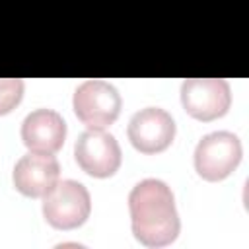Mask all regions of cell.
I'll return each mask as SVG.
<instances>
[{
    "instance_id": "10",
    "label": "cell",
    "mask_w": 249,
    "mask_h": 249,
    "mask_svg": "<svg viewBox=\"0 0 249 249\" xmlns=\"http://www.w3.org/2000/svg\"><path fill=\"white\" fill-rule=\"evenodd\" d=\"M23 97V82L19 78H0V115L10 113Z\"/></svg>"
},
{
    "instance_id": "6",
    "label": "cell",
    "mask_w": 249,
    "mask_h": 249,
    "mask_svg": "<svg viewBox=\"0 0 249 249\" xmlns=\"http://www.w3.org/2000/svg\"><path fill=\"white\" fill-rule=\"evenodd\" d=\"M74 158L88 175L111 177L121 165V146L111 132L88 128L74 144Z\"/></svg>"
},
{
    "instance_id": "3",
    "label": "cell",
    "mask_w": 249,
    "mask_h": 249,
    "mask_svg": "<svg viewBox=\"0 0 249 249\" xmlns=\"http://www.w3.org/2000/svg\"><path fill=\"white\" fill-rule=\"evenodd\" d=\"M241 154V142L233 132H210L195 148V169L206 181H222L239 165Z\"/></svg>"
},
{
    "instance_id": "1",
    "label": "cell",
    "mask_w": 249,
    "mask_h": 249,
    "mask_svg": "<svg viewBox=\"0 0 249 249\" xmlns=\"http://www.w3.org/2000/svg\"><path fill=\"white\" fill-rule=\"evenodd\" d=\"M128 210L134 237L148 247H163L175 241L181 230L171 189L160 179H142L128 195Z\"/></svg>"
},
{
    "instance_id": "7",
    "label": "cell",
    "mask_w": 249,
    "mask_h": 249,
    "mask_svg": "<svg viewBox=\"0 0 249 249\" xmlns=\"http://www.w3.org/2000/svg\"><path fill=\"white\" fill-rule=\"evenodd\" d=\"M128 140L142 154L163 152L175 138L173 117L160 107H146L132 115L128 123Z\"/></svg>"
},
{
    "instance_id": "4",
    "label": "cell",
    "mask_w": 249,
    "mask_h": 249,
    "mask_svg": "<svg viewBox=\"0 0 249 249\" xmlns=\"http://www.w3.org/2000/svg\"><path fill=\"white\" fill-rule=\"evenodd\" d=\"M74 113L88 128H105L121 113V95L105 80H86L74 91Z\"/></svg>"
},
{
    "instance_id": "9",
    "label": "cell",
    "mask_w": 249,
    "mask_h": 249,
    "mask_svg": "<svg viewBox=\"0 0 249 249\" xmlns=\"http://www.w3.org/2000/svg\"><path fill=\"white\" fill-rule=\"evenodd\" d=\"M66 138V123L53 109H35L21 123V140L31 152L54 154Z\"/></svg>"
},
{
    "instance_id": "2",
    "label": "cell",
    "mask_w": 249,
    "mask_h": 249,
    "mask_svg": "<svg viewBox=\"0 0 249 249\" xmlns=\"http://www.w3.org/2000/svg\"><path fill=\"white\" fill-rule=\"evenodd\" d=\"M43 196V216L56 230H74L91 212L88 189L74 179L56 181Z\"/></svg>"
},
{
    "instance_id": "8",
    "label": "cell",
    "mask_w": 249,
    "mask_h": 249,
    "mask_svg": "<svg viewBox=\"0 0 249 249\" xmlns=\"http://www.w3.org/2000/svg\"><path fill=\"white\" fill-rule=\"evenodd\" d=\"M60 165L54 156L43 152H29L21 156L14 167V187L31 198L43 196L58 181Z\"/></svg>"
},
{
    "instance_id": "5",
    "label": "cell",
    "mask_w": 249,
    "mask_h": 249,
    "mask_svg": "<svg viewBox=\"0 0 249 249\" xmlns=\"http://www.w3.org/2000/svg\"><path fill=\"white\" fill-rule=\"evenodd\" d=\"M181 103L191 117L214 121L230 109V86L222 78H189L181 84Z\"/></svg>"
}]
</instances>
